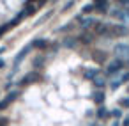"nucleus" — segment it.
I'll return each instance as SVG.
<instances>
[{"label": "nucleus", "instance_id": "1", "mask_svg": "<svg viewBox=\"0 0 129 126\" xmlns=\"http://www.w3.org/2000/svg\"><path fill=\"white\" fill-rule=\"evenodd\" d=\"M32 48H34V45H27L25 48H21V50H20V53L14 57V62H13V71H11L9 78H11V76H13V75L18 71V66H20V64H21V60H23V59H25V57L30 53V50H32Z\"/></svg>", "mask_w": 129, "mask_h": 126}, {"label": "nucleus", "instance_id": "2", "mask_svg": "<svg viewBox=\"0 0 129 126\" xmlns=\"http://www.w3.org/2000/svg\"><path fill=\"white\" fill-rule=\"evenodd\" d=\"M122 69H124V60H122V59H115V60H111V62L106 66V75H108V76H113V75L120 73Z\"/></svg>", "mask_w": 129, "mask_h": 126}, {"label": "nucleus", "instance_id": "3", "mask_svg": "<svg viewBox=\"0 0 129 126\" xmlns=\"http://www.w3.org/2000/svg\"><path fill=\"white\" fill-rule=\"evenodd\" d=\"M41 80V75H39V71H30V73H27L20 82H18V85H21V87H25V85H30V83H34V82H39Z\"/></svg>", "mask_w": 129, "mask_h": 126}, {"label": "nucleus", "instance_id": "4", "mask_svg": "<svg viewBox=\"0 0 129 126\" xmlns=\"http://www.w3.org/2000/svg\"><path fill=\"white\" fill-rule=\"evenodd\" d=\"M99 25V22L95 20V18H81L80 20V29L83 30V32H88L90 29H95Z\"/></svg>", "mask_w": 129, "mask_h": 126}, {"label": "nucleus", "instance_id": "5", "mask_svg": "<svg viewBox=\"0 0 129 126\" xmlns=\"http://www.w3.org/2000/svg\"><path fill=\"white\" fill-rule=\"evenodd\" d=\"M18 96H20V91H11V92L2 99V101H0V110H6V108H7V107H9V105L18 98Z\"/></svg>", "mask_w": 129, "mask_h": 126}, {"label": "nucleus", "instance_id": "6", "mask_svg": "<svg viewBox=\"0 0 129 126\" xmlns=\"http://www.w3.org/2000/svg\"><path fill=\"white\" fill-rule=\"evenodd\" d=\"M111 16L120 20V22H129V9L125 7H120V9H113L111 11Z\"/></svg>", "mask_w": 129, "mask_h": 126}, {"label": "nucleus", "instance_id": "7", "mask_svg": "<svg viewBox=\"0 0 129 126\" xmlns=\"http://www.w3.org/2000/svg\"><path fill=\"white\" fill-rule=\"evenodd\" d=\"M113 52L118 55V57H129V45L127 43H117Z\"/></svg>", "mask_w": 129, "mask_h": 126}, {"label": "nucleus", "instance_id": "8", "mask_svg": "<svg viewBox=\"0 0 129 126\" xmlns=\"http://www.w3.org/2000/svg\"><path fill=\"white\" fill-rule=\"evenodd\" d=\"M129 30L127 27L124 25H111V37H117V36H127Z\"/></svg>", "mask_w": 129, "mask_h": 126}, {"label": "nucleus", "instance_id": "9", "mask_svg": "<svg viewBox=\"0 0 129 126\" xmlns=\"http://www.w3.org/2000/svg\"><path fill=\"white\" fill-rule=\"evenodd\" d=\"M97 76H99V69H97V68L87 69V71L83 73V78H85V80H94V78H97Z\"/></svg>", "mask_w": 129, "mask_h": 126}, {"label": "nucleus", "instance_id": "10", "mask_svg": "<svg viewBox=\"0 0 129 126\" xmlns=\"http://www.w3.org/2000/svg\"><path fill=\"white\" fill-rule=\"evenodd\" d=\"M92 98H94V101H95L97 105H103V103H104V92H103L101 89H99V91H95Z\"/></svg>", "mask_w": 129, "mask_h": 126}, {"label": "nucleus", "instance_id": "11", "mask_svg": "<svg viewBox=\"0 0 129 126\" xmlns=\"http://www.w3.org/2000/svg\"><path fill=\"white\" fill-rule=\"evenodd\" d=\"M110 9V2L106 0V2H99V4H95V11L97 13H106Z\"/></svg>", "mask_w": 129, "mask_h": 126}, {"label": "nucleus", "instance_id": "12", "mask_svg": "<svg viewBox=\"0 0 129 126\" xmlns=\"http://www.w3.org/2000/svg\"><path fill=\"white\" fill-rule=\"evenodd\" d=\"M95 114H97V117H99V119H104V117H108V115H110L111 112H108V110H106V108H104V107L101 105V107L97 108V112H95Z\"/></svg>", "mask_w": 129, "mask_h": 126}, {"label": "nucleus", "instance_id": "13", "mask_svg": "<svg viewBox=\"0 0 129 126\" xmlns=\"http://www.w3.org/2000/svg\"><path fill=\"white\" fill-rule=\"evenodd\" d=\"M95 11V4H87L81 7V14H88V13H94Z\"/></svg>", "mask_w": 129, "mask_h": 126}, {"label": "nucleus", "instance_id": "14", "mask_svg": "<svg viewBox=\"0 0 129 126\" xmlns=\"http://www.w3.org/2000/svg\"><path fill=\"white\" fill-rule=\"evenodd\" d=\"M32 45H34V48H46L48 41L46 39H36V41H32Z\"/></svg>", "mask_w": 129, "mask_h": 126}, {"label": "nucleus", "instance_id": "15", "mask_svg": "<svg viewBox=\"0 0 129 126\" xmlns=\"http://www.w3.org/2000/svg\"><path fill=\"white\" fill-rule=\"evenodd\" d=\"M92 82H94V87H97V89H103V87L106 85V80H104V78H99V76L94 78Z\"/></svg>", "mask_w": 129, "mask_h": 126}, {"label": "nucleus", "instance_id": "16", "mask_svg": "<svg viewBox=\"0 0 129 126\" xmlns=\"http://www.w3.org/2000/svg\"><path fill=\"white\" fill-rule=\"evenodd\" d=\"M80 41H81L83 45H88V43L92 41V36H90V34H87V32H83V36H80Z\"/></svg>", "mask_w": 129, "mask_h": 126}, {"label": "nucleus", "instance_id": "17", "mask_svg": "<svg viewBox=\"0 0 129 126\" xmlns=\"http://www.w3.org/2000/svg\"><path fill=\"white\" fill-rule=\"evenodd\" d=\"M122 83H124V82H122V80L118 78V80H113V82L110 83V87H111V91H117V89H118V87H120Z\"/></svg>", "mask_w": 129, "mask_h": 126}, {"label": "nucleus", "instance_id": "18", "mask_svg": "<svg viewBox=\"0 0 129 126\" xmlns=\"http://www.w3.org/2000/svg\"><path fill=\"white\" fill-rule=\"evenodd\" d=\"M111 115H113L115 119H120V117H122V110H120V108H113V110H111Z\"/></svg>", "mask_w": 129, "mask_h": 126}, {"label": "nucleus", "instance_id": "19", "mask_svg": "<svg viewBox=\"0 0 129 126\" xmlns=\"http://www.w3.org/2000/svg\"><path fill=\"white\" fill-rule=\"evenodd\" d=\"M117 4H118L120 7H125V9H129V0H117Z\"/></svg>", "mask_w": 129, "mask_h": 126}, {"label": "nucleus", "instance_id": "20", "mask_svg": "<svg viewBox=\"0 0 129 126\" xmlns=\"http://www.w3.org/2000/svg\"><path fill=\"white\" fill-rule=\"evenodd\" d=\"M64 46H69V48H74V39L71 37V39H66L64 41Z\"/></svg>", "mask_w": 129, "mask_h": 126}, {"label": "nucleus", "instance_id": "21", "mask_svg": "<svg viewBox=\"0 0 129 126\" xmlns=\"http://www.w3.org/2000/svg\"><path fill=\"white\" fill-rule=\"evenodd\" d=\"M120 107L129 108V98H122V99H120Z\"/></svg>", "mask_w": 129, "mask_h": 126}, {"label": "nucleus", "instance_id": "22", "mask_svg": "<svg viewBox=\"0 0 129 126\" xmlns=\"http://www.w3.org/2000/svg\"><path fill=\"white\" fill-rule=\"evenodd\" d=\"M120 80H122V82H129V73H124V75L120 76Z\"/></svg>", "mask_w": 129, "mask_h": 126}, {"label": "nucleus", "instance_id": "23", "mask_svg": "<svg viewBox=\"0 0 129 126\" xmlns=\"http://www.w3.org/2000/svg\"><path fill=\"white\" fill-rule=\"evenodd\" d=\"M73 6H74V0H71V2H69V4H66V6H64V9L67 11V9H71Z\"/></svg>", "mask_w": 129, "mask_h": 126}, {"label": "nucleus", "instance_id": "24", "mask_svg": "<svg viewBox=\"0 0 129 126\" xmlns=\"http://www.w3.org/2000/svg\"><path fill=\"white\" fill-rule=\"evenodd\" d=\"M46 2H48V0H37V2H36V4H37V7H43V6H44Z\"/></svg>", "mask_w": 129, "mask_h": 126}, {"label": "nucleus", "instance_id": "25", "mask_svg": "<svg viewBox=\"0 0 129 126\" xmlns=\"http://www.w3.org/2000/svg\"><path fill=\"white\" fill-rule=\"evenodd\" d=\"M122 126H129V117H125V119L122 121Z\"/></svg>", "mask_w": 129, "mask_h": 126}, {"label": "nucleus", "instance_id": "26", "mask_svg": "<svg viewBox=\"0 0 129 126\" xmlns=\"http://www.w3.org/2000/svg\"><path fill=\"white\" fill-rule=\"evenodd\" d=\"M34 2H37V0H25V6H32Z\"/></svg>", "mask_w": 129, "mask_h": 126}, {"label": "nucleus", "instance_id": "27", "mask_svg": "<svg viewBox=\"0 0 129 126\" xmlns=\"http://www.w3.org/2000/svg\"><path fill=\"white\" fill-rule=\"evenodd\" d=\"M111 126H122V124H120L118 121H113V124H111Z\"/></svg>", "mask_w": 129, "mask_h": 126}, {"label": "nucleus", "instance_id": "28", "mask_svg": "<svg viewBox=\"0 0 129 126\" xmlns=\"http://www.w3.org/2000/svg\"><path fill=\"white\" fill-rule=\"evenodd\" d=\"M99 2H106V0H94V4H99Z\"/></svg>", "mask_w": 129, "mask_h": 126}, {"label": "nucleus", "instance_id": "29", "mask_svg": "<svg viewBox=\"0 0 129 126\" xmlns=\"http://www.w3.org/2000/svg\"><path fill=\"white\" fill-rule=\"evenodd\" d=\"M0 68H4V60L2 59H0Z\"/></svg>", "mask_w": 129, "mask_h": 126}]
</instances>
